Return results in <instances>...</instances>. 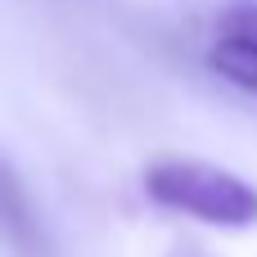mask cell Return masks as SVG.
<instances>
[{
	"label": "cell",
	"instance_id": "obj_4",
	"mask_svg": "<svg viewBox=\"0 0 257 257\" xmlns=\"http://www.w3.org/2000/svg\"><path fill=\"white\" fill-rule=\"evenodd\" d=\"M167 257H212V253H208L203 244H176V248H172Z\"/></svg>",
	"mask_w": 257,
	"mask_h": 257
},
{
	"label": "cell",
	"instance_id": "obj_3",
	"mask_svg": "<svg viewBox=\"0 0 257 257\" xmlns=\"http://www.w3.org/2000/svg\"><path fill=\"white\" fill-rule=\"evenodd\" d=\"M208 63H212V72H221L239 90L257 95V41H217L208 50Z\"/></svg>",
	"mask_w": 257,
	"mask_h": 257
},
{
	"label": "cell",
	"instance_id": "obj_2",
	"mask_svg": "<svg viewBox=\"0 0 257 257\" xmlns=\"http://www.w3.org/2000/svg\"><path fill=\"white\" fill-rule=\"evenodd\" d=\"M0 239L14 257H54L45 221H41L23 176L14 172V163L5 154H0Z\"/></svg>",
	"mask_w": 257,
	"mask_h": 257
},
{
	"label": "cell",
	"instance_id": "obj_1",
	"mask_svg": "<svg viewBox=\"0 0 257 257\" xmlns=\"http://www.w3.org/2000/svg\"><path fill=\"white\" fill-rule=\"evenodd\" d=\"M145 194L158 208L185 212V217L221 226V230L257 226V185H248L239 172H226L217 163L163 158V163L145 167Z\"/></svg>",
	"mask_w": 257,
	"mask_h": 257
}]
</instances>
